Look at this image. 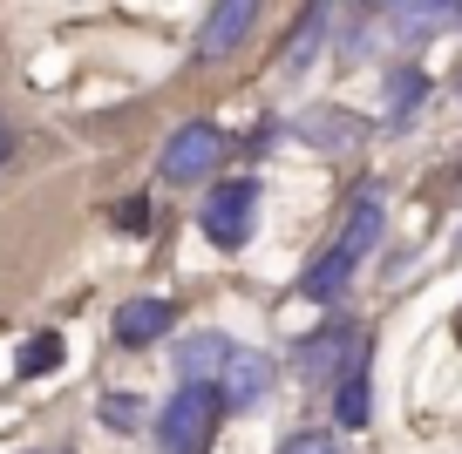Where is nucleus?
<instances>
[{"label":"nucleus","instance_id":"f257e3e1","mask_svg":"<svg viewBox=\"0 0 462 454\" xmlns=\"http://www.w3.org/2000/svg\"><path fill=\"white\" fill-rule=\"evenodd\" d=\"M217 413H225V400H217V380H184L171 400H163V413H157L163 454H204V440H211Z\"/></svg>","mask_w":462,"mask_h":454},{"label":"nucleus","instance_id":"f03ea898","mask_svg":"<svg viewBox=\"0 0 462 454\" xmlns=\"http://www.w3.org/2000/svg\"><path fill=\"white\" fill-rule=\"evenodd\" d=\"M252 224H259V184L252 177L211 184V197H204V238L217 251H238V244H252Z\"/></svg>","mask_w":462,"mask_h":454},{"label":"nucleus","instance_id":"7ed1b4c3","mask_svg":"<svg viewBox=\"0 0 462 454\" xmlns=\"http://www.w3.org/2000/svg\"><path fill=\"white\" fill-rule=\"evenodd\" d=\"M217 163H225V129L217 123H184L171 142H163V184H198V177H211Z\"/></svg>","mask_w":462,"mask_h":454},{"label":"nucleus","instance_id":"20e7f679","mask_svg":"<svg viewBox=\"0 0 462 454\" xmlns=\"http://www.w3.org/2000/svg\"><path fill=\"white\" fill-rule=\"evenodd\" d=\"M354 359H367V332L361 326H346V319H333V326H319L313 340L300 346V373L313 386H333Z\"/></svg>","mask_w":462,"mask_h":454},{"label":"nucleus","instance_id":"39448f33","mask_svg":"<svg viewBox=\"0 0 462 454\" xmlns=\"http://www.w3.org/2000/svg\"><path fill=\"white\" fill-rule=\"evenodd\" d=\"M259 28V0H217L198 28V61H225L245 48V34Z\"/></svg>","mask_w":462,"mask_h":454},{"label":"nucleus","instance_id":"423d86ee","mask_svg":"<svg viewBox=\"0 0 462 454\" xmlns=\"http://www.w3.org/2000/svg\"><path fill=\"white\" fill-rule=\"evenodd\" d=\"M211 380H217V400H225V407L245 413V407H259V400L273 394V359H265V353H238V346H231L225 367H217Z\"/></svg>","mask_w":462,"mask_h":454},{"label":"nucleus","instance_id":"0eeeda50","mask_svg":"<svg viewBox=\"0 0 462 454\" xmlns=\"http://www.w3.org/2000/svg\"><path fill=\"white\" fill-rule=\"evenodd\" d=\"M177 326V305L171 298H130V305H123V313H116V346H157L163 332Z\"/></svg>","mask_w":462,"mask_h":454},{"label":"nucleus","instance_id":"6e6552de","mask_svg":"<svg viewBox=\"0 0 462 454\" xmlns=\"http://www.w3.org/2000/svg\"><path fill=\"white\" fill-rule=\"evenodd\" d=\"M354 265H361V258L346 251V244H333V251H319L313 265H306V278H300V292L313 298V305H333V298L346 292V278H354Z\"/></svg>","mask_w":462,"mask_h":454},{"label":"nucleus","instance_id":"1a4fd4ad","mask_svg":"<svg viewBox=\"0 0 462 454\" xmlns=\"http://www.w3.org/2000/svg\"><path fill=\"white\" fill-rule=\"evenodd\" d=\"M456 7H462V0H388L381 14L394 21V34L421 41V34H435V28H448V21H456Z\"/></svg>","mask_w":462,"mask_h":454},{"label":"nucleus","instance_id":"9d476101","mask_svg":"<svg viewBox=\"0 0 462 454\" xmlns=\"http://www.w3.org/2000/svg\"><path fill=\"white\" fill-rule=\"evenodd\" d=\"M333 14H340V0H313V7H306V21H300V28H292V41H286V55H279V61H286V68H292V75H300V68H306V61H313V55H319V41H327V28H333Z\"/></svg>","mask_w":462,"mask_h":454},{"label":"nucleus","instance_id":"9b49d317","mask_svg":"<svg viewBox=\"0 0 462 454\" xmlns=\"http://www.w3.org/2000/svg\"><path fill=\"white\" fill-rule=\"evenodd\" d=\"M367 413H374V394H367V359H354V367L333 380V421H340V427H367Z\"/></svg>","mask_w":462,"mask_h":454},{"label":"nucleus","instance_id":"f8f14e48","mask_svg":"<svg viewBox=\"0 0 462 454\" xmlns=\"http://www.w3.org/2000/svg\"><path fill=\"white\" fill-rule=\"evenodd\" d=\"M381 224H388V211H381V197L374 190H361V197H354V211H346V231H340V244L354 258H367L381 244Z\"/></svg>","mask_w":462,"mask_h":454},{"label":"nucleus","instance_id":"ddd939ff","mask_svg":"<svg viewBox=\"0 0 462 454\" xmlns=\"http://www.w3.org/2000/svg\"><path fill=\"white\" fill-rule=\"evenodd\" d=\"M421 95H429V75L421 68H388V129H408V115L421 109Z\"/></svg>","mask_w":462,"mask_h":454},{"label":"nucleus","instance_id":"4468645a","mask_svg":"<svg viewBox=\"0 0 462 454\" xmlns=\"http://www.w3.org/2000/svg\"><path fill=\"white\" fill-rule=\"evenodd\" d=\"M300 136L319 142V150H354V142H361V123H354L346 109H313V115L300 123Z\"/></svg>","mask_w":462,"mask_h":454},{"label":"nucleus","instance_id":"2eb2a0df","mask_svg":"<svg viewBox=\"0 0 462 454\" xmlns=\"http://www.w3.org/2000/svg\"><path fill=\"white\" fill-rule=\"evenodd\" d=\"M231 340H217V332H198V340H184V353H177V367H184V380H211L217 367H225Z\"/></svg>","mask_w":462,"mask_h":454},{"label":"nucleus","instance_id":"dca6fc26","mask_svg":"<svg viewBox=\"0 0 462 454\" xmlns=\"http://www.w3.org/2000/svg\"><path fill=\"white\" fill-rule=\"evenodd\" d=\"M61 367V340L55 332H34L28 346H21V380H34V373H55Z\"/></svg>","mask_w":462,"mask_h":454},{"label":"nucleus","instance_id":"f3484780","mask_svg":"<svg viewBox=\"0 0 462 454\" xmlns=\"http://www.w3.org/2000/svg\"><path fill=\"white\" fill-rule=\"evenodd\" d=\"M279 454H340V448H333V434H313V427H306V434L279 440Z\"/></svg>","mask_w":462,"mask_h":454},{"label":"nucleus","instance_id":"a211bd4d","mask_svg":"<svg viewBox=\"0 0 462 454\" xmlns=\"http://www.w3.org/2000/svg\"><path fill=\"white\" fill-rule=\"evenodd\" d=\"M102 421H109V427H136V421H143V407H136L130 394H109V400H102Z\"/></svg>","mask_w":462,"mask_h":454},{"label":"nucleus","instance_id":"6ab92c4d","mask_svg":"<svg viewBox=\"0 0 462 454\" xmlns=\"http://www.w3.org/2000/svg\"><path fill=\"white\" fill-rule=\"evenodd\" d=\"M116 231H150V197H123L116 204Z\"/></svg>","mask_w":462,"mask_h":454},{"label":"nucleus","instance_id":"aec40b11","mask_svg":"<svg viewBox=\"0 0 462 454\" xmlns=\"http://www.w3.org/2000/svg\"><path fill=\"white\" fill-rule=\"evenodd\" d=\"M7 163H14V129L0 123V170H7Z\"/></svg>","mask_w":462,"mask_h":454}]
</instances>
